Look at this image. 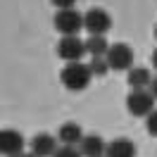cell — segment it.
<instances>
[{"mask_svg":"<svg viewBox=\"0 0 157 157\" xmlns=\"http://www.w3.org/2000/svg\"><path fill=\"white\" fill-rule=\"evenodd\" d=\"M90 78H93V71H90L88 64H83V62H67L62 71H59V81H62V86L67 90H86L90 86Z\"/></svg>","mask_w":157,"mask_h":157,"instance_id":"6da1fadb","label":"cell"},{"mask_svg":"<svg viewBox=\"0 0 157 157\" xmlns=\"http://www.w3.org/2000/svg\"><path fill=\"white\" fill-rule=\"evenodd\" d=\"M155 95L150 88H136L126 95V109L133 117H147L150 112H155Z\"/></svg>","mask_w":157,"mask_h":157,"instance_id":"7a4b0ae2","label":"cell"},{"mask_svg":"<svg viewBox=\"0 0 157 157\" xmlns=\"http://www.w3.org/2000/svg\"><path fill=\"white\" fill-rule=\"evenodd\" d=\"M52 24H55L57 33H62V36H78V31L86 29L83 14H81V12H76L74 7H71V10H57V14H55Z\"/></svg>","mask_w":157,"mask_h":157,"instance_id":"3957f363","label":"cell"},{"mask_svg":"<svg viewBox=\"0 0 157 157\" xmlns=\"http://www.w3.org/2000/svg\"><path fill=\"white\" fill-rule=\"evenodd\" d=\"M107 62H109V69L112 71H128V69L133 67V48L126 45V43H114V45H109L107 50Z\"/></svg>","mask_w":157,"mask_h":157,"instance_id":"277c9868","label":"cell"},{"mask_svg":"<svg viewBox=\"0 0 157 157\" xmlns=\"http://www.w3.org/2000/svg\"><path fill=\"white\" fill-rule=\"evenodd\" d=\"M57 55L64 62H81V57L86 55V40H81L78 36H62L57 43Z\"/></svg>","mask_w":157,"mask_h":157,"instance_id":"5b68a950","label":"cell"},{"mask_svg":"<svg viewBox=\"0 0 157 157\" xmlns=\"http://www.w3.org/2000/svg\"><path fill=\"white\" fill-rule=\"evenodd\" d=\"M83 21H86V29H88L90 36H105L109 29H112V17L102 7H93L83 14Z\"/></svg>","mask_w":157,"mask_h":157,"instance_id":"8992f818","label":"cell"},{"mask_svg":"<svg viewBox=\"0 0 157 157\" xmlns=\"http://www.w3.org/2000/svg\"><path fill=\"white\" fill-rule=\"evenodd\" d=\"M24 145H26V140H24V136H21L19 131H14V128H2L0 131V152L5 157L21 155Z\"/></svg>","mask_w":157,"mask_h":157,"instance_id":"52a82bcc","label":"cell"},{"mask_svg":"<svg viewBox=\"0 0 157 157\" xmlns=\"http://www.w3.org/2000/svg\"><path fill=\"white\" fill-rule=\"evenodd\" d=\"M57 136H50V133H38V136H33L31 140V152L38 157H52L57 152Z\"/></svg>","mask_w":157,"mask_h":157,"instance_id":"ba28073f","label":"cell"},{"mask_svg":"<svg viewBox=\"0 0 157 157\" xmlns=\"http://www.w3.org/2000/svg\"><path fill=\"white\" fill-rule=\"evenodd\" d=\"M83 136H86V133H83L81 124H76V121H64L57 131V138H59L62 145H81Z\"/></svg>","mask_w":157,"mask_h":157,"instance_id":"9c48e42d","label":"cell"},{"mask_svg":"<svg viewBox=\"0 0 157 157\" xmlns=\"http://www.w3.org/2000/svg\"><path fill=\"white\" fill-rule=\"evenodd\" d=\"M78 150H81V155H83V157H105L107 145H105V140H102L98 133H88V136H83Z\"/></svg>","mask_w":157,"mask_h":157,"instance_id":"30bf717a","label":"cell"},{"mask_svg":"<svg viewBox=\"0 0 157 157\" xmlns=\"http://www.w3.org/2000/svg\"><path fill=\"white\" fill-rule=\"evenodd\" d=\"M105 157H136V143L128 138H114L112 143H107Z\"/></svg>","mask_w":157,"mask_h":157,"instance_id":"8fae6325","label":"cell"},{"mask_svg":"<svg viewBox=\"0 0 157 157\" xmlns=\"http://www.w3.org/2000/svg\"><path fill=\"white\" fill-rule=\"evenodd\" d=\"M126 81H128V86H131V90L150 88L152 76H150V71H147L145 67H131V69H128V74H126Z\"/></svg>","mask_w":157,"mask_h":157,"instance_id":"7c38bea8","label":"cell"},{"mask_svg":"<svg viewBox=\"0 0 157 157\" xmlns=\"http://www.w3.org/2000/svg\"><path fill=\"white\" fill-rule=\"evenodd\" d=\"M107 50H109V45H107L105 36H90L86 40V52H88L90 57H105Z\"/></svg>","mask_w":157,"mask_h":157,"instance_id":"4fadbf2b","label":"cell"},{"mask_svg":"<svg viewBox=\"0 0 157 157\" xmlns=\"http://www.w3.org/2000/svg\"><path fill=\"white\" fill-rule=\"evenodd\" d=\"M88 67L93 71V76H105L107 69H109V62H107V57H90Z\"/></svg>","mask_w":157,"mask_h":157,"instance_id":"5bb4252c","label":"cell"},{"mask_svg":"<svg viewBox=\"0 0 157 157\" xmlns=\"http://www.w3.org/2000/svg\"><path fill=\"white\" fill-rule=\"evenodd\" d=\"M52 157H83V155H81V150L76 145H62V147H57V152Z\"/></svg>","mask_w":157,"mask_h":157,"instance_id":"9a60e30c","label":"cell"},{"mask_svg":"<svg viewBox=\"0 0 157 157\" xmlns=\"http://www.w3.org/2000/svg\"><path fill=\"white\" fill-rule=\"evenodd\" d=\"M145 126H147V131H150V136H157V109L145 117Z\"/></svg>","mask_w":157,"mask_h":157,"instance_id":"2e32d148","label":"cell"},{"mask_svg":"<svg viewBox=\"0 0 157 157\" xmlns=\"http://www.w3.org/2000/svg\"><path fill=\"white\" fill-rule=\"evenodd\" d=\"M57 10H71L74 5H76V0H50Z\"/></svg>","mask_w":157,"mask_h":157,"instance_id":"e0dca14e","label":"cell"},{"mask_svg":"<svg viewBox=\"0 0 157 157\" xmlns=\"http://www.w3.org/2000/svg\"><path fill=\"white\" fill-rule=\"evenodd\" d=\"M150 93L157 98V76H152V81H150Z\"/></svg>","mask_w":157,"mask_h":157,"instance_id":"ac0fdd59","label":"cell"},{"mask_svg":"<svg viewBox=\"0 0 157 157\" xmlns=\"http://www.w3.org/2000/svg\"><path fill=\"white\" fill-rule=\"evenodd\" d=\"M152 67H155V69H157V48H155V50H152Z\"/></svg>","mask_w":157,"mask_h":157,"instance_id":"d6986e66","label":"cell"},{"mask_svg":"<svg viewBox=\"0 0 157 157\" xmlns=\"http://www.w3.org/2000/svg\"><path fill=\"white\" fill-rule=\"evenodd\" d=\"M17 157H38V155H33V152H21V155H17Z\"/></svg>","mask_w":157,"mask_h":157,"instance_id":"ffe728a7","label":"cell"},{"mask_svg":"<svg viewBox=\"0 0 157 157\" xmlns=\"http://www.w3.org/2000/svg\"><path fill=\"white\" fill-rule=\"evenodd\" d=\"M155 40H157V26H155Z\"/></svg>","mask_w":157,"mask_h":157,"instance_id":"44dd1931","label":"cell"}]
</instances>
